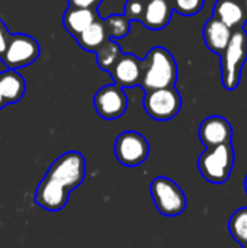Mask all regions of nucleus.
<instances>
[{"mask_svg": "<svg viewBox=\"0 0 247 248\" xmlns=\"http://www.w3.org/2000/svg\"><path fill=\"white\" fill-rule=\"evenodd\" d=\"M86 177V160L79 151H68L60 155L48 169L36 187L35 203L51 212L61 211L70 192L79 187Z\"/></svg>", "mask_w": 247, "mask_h": 248, "instance_id": "nucleus-1", "label": "nucleus"}, {"mask_svg": "<svg viewBox=\"0 0 247 248\" xmlns=\"http://www.w3.org/2000/svg\"><path fill=\"white\" fill-rule=\"evenodd\" d=\"M140 86L148 92L156 89L173 87L178 80V64L175 57L165 46H153L141 60Z\"/></svg>", "mask_w": 247, "mask_h": 248, "instance_id": "nucleus-2", "label": "nucleus"}, {"mask_svg": "<svg viewBox=\"0 0 247 248\" xmlns=\"http://www.w3.org/2000/svg\"><path fill=\"white\" fill-rule=\"evenodd\" d=\"M221 57V81L226 90L233 92L242 80V70L247 61V32L245 28L234 29L230 42Z\"/></svg>", "mask_w": 247, "mask_h": 248, "instance_id": "nucleus-3", "label": "nucleus"}, {"mask_svg": "<svg viewBox=\"0 0 247 248\" xmlns=\"http://www.w3.org/2000/svg\"><path fill=\"white\" fill-rule=\"evenodd\" d=\"M234 167V148L231 142L207 148L198 158V169L202 177L214 185L226 183Z\"/></svg>", "mask_w": 247, "mask_h": 248, "instance_id": "nucleus-4", "label": "nucleus"}, {"mask_svg": "<svg viewBox=\"0 0 247 248\" xmlns=\"http://www.w3.org/2000/svg\"><path fill=\"white\" fill-rule=\"evenodd\" d=\"M150 195L163 217H179L186 209L188 201L183 190L169 177H156L150 183Z\"/></svg>", "mask_w": 247, "mask_h": 248, "instance_id": "nucleus-5", "label": "nucleus"}, {"mask_svg": "<svg viewBox=\"0 0 247 248\" xmlns=\"http://www.w3.org/2000/svg\"><path fill=\"white\" fill-rule=\"evenodd\" d=\"M143 105L144 110L151 119L170 121L179 113L182 108V97L181 93L175 89V86L156 89L146 92Z\"/></svg>", "mask_w": 247, "mask_h": 248, "instance_id": "nucleus-6", "label": "nucleus"}, {"mask_svg": "<svg viewBox=\"0 0 247 248\" xmlns=\"http://www.w3.org/2000/svg\"><path fill=\"white\" fill-rule=\"evenodd\" d=\"M39 54L41 46L35 38L26 33H12L0 60L7 70H17L35 62Z\"/></svg>", "mask_w": 247, "mask_h": 248, "instance_id": "nucleus-7", "label": "nucleus"}, {"mask_svg": "<svg viewBox=\"0 0 247 248\" xmlns=\"http://www.w3.org/2000/svg\"><path fill=\"white\" fill-rule=\"evenodd\" d=\"M116 160L125 167H137L143 164L148 154L150 145L144 135L135 131H125L118 135L114 144Z\"/></svg>", "mask_w": 247, "mask_h": 248, "instance_id": "nucleus-8", "label": "nucleus"}, {"mask_svg": "<svg viewBox=\"0 0 247 248\" xmlns=\"http://www.w3.org/2000/svg\"><path fill=\"white\" fill-rule=\"evenodd\" d=\"M93 106L102 119L114 121L121 118L128 106V99L122 87L109 84L100 87L93 96Z\"/></svg>", "mask_w": 247, "mask_h": 248, "instance_id": "nucleus-9", "label": "nucleus"}, {"mask_svg": "<svg viewBox=\"0 0 247 248\" xmlns=\"http://www.w3.org/2000/svg\"><path fill=\"white\" fill-rule=\"evenodd\" d=\"M198 135H199L201 142L207 148H211V147L231 142L233 128H231V124L226 118L213 115V116L205 118L201 122Z\"/></svg>", "mask_w": 247, "mask_h": 248, "instance_id": "nucleus-10", "label": "nucleus"}, {"mask_svg": "<svg viewBox=\"0 0 247 248\" xmlns=\"http://www.w3.org/2000/svg\"><path fill=\"white\" fill-rule=\"evenodd\" d=\"M109 73L112 76L114 84H116L122 89L140 86L141 73H143L141 60L134 54L122 52Z\"/></svg>", "mask_w": 247, "mask_h": 248, "instance_id": "nucleus-11", "label": "nucleus"}, {"mask_svg": "<svg viewBox=\"0 0 247 248\" xmlns=\"http://www.w3.org/2000/svg\"><path fill=\"white\" fill-rule=\"evenodd\" d=\"M233 31L224 25L220 19H217L215 16H211L202 29V36L205 41V45L208 46L210 51H213L214 54L221 55L224 52V49L227 48L230 38H231Z\"/></svg>", "mask_w": 247, "mask_h": 248, "instance_id": "nucleus-12", "label": "nucleus"}, {"mask_svg": "<svg viewBox=\"0 0 247 248\" xmlns=\"http://www.w3.org/2000/svg\"><path fill=\"white\" fill-rule=\"evenodd\" d=\"M173 7L170 0H146V9L141 23L151 31L166 28L172 19Z\"/></svg>", "mask_w": 247, "mask_h": 248, "instance_id": "nucleus-13", "label": "nucleus"}, {"mask_svg": "<svg viewBox=\"0 0 247 248\" xmlns=\"http://www.w3.org/2000/svg\"><path fill=\"white\" fill-rule=\"evenodd\" d=\"M213 16L220 19L231 31L243 28L247 20L242 0H217L213 7Z\"/></svg>", "mask_w": 247, "mask_h": 248, "instance_id": "nucleus-14", "label": "nucleus"}, {"mask_svg": "<svg viewBox=\"0 0 247 248\" xmlns=\"http://www.w3.org/2000/svg\"><path fill=\"white\" fill-rule=\"evenodd\" d=\"M98 17L99 15L96 9H82V7L68 6L63 15V25L73 38H77Z\"/></svg>", "mask_w": 247, "mask_h": 248, "instance_id": "nucleus-15", "label": "nucleus"}, {"mask_svg": "<svg viewBox=\"0 0 247 248\" xmlns=\"http://www.w3.org/2000/svg\"><path fill=\"white\" fill-rule=\"evenodd\" d=\"M0 92L6 105L17 103L26 92L25 78L16 70L3 71L0 74Z\"/></svg>", "mask_w": 247, "mask_h": 248, "instance_id": "nucleus-16", "label": "nucleus"}, {"mask_svg": "<svg viewBox=\"0 0 247 248\" xmlns=\"http://www.w3.org/2000/svg\"><path fill=\"white\" fill-rule=\"evenodd\" d=\"M108 39L111 38H109L105 20L100 16L76 38L80 48L89 52H96Z\"/></svg>", "mask_w": 247, "mask_h": 248, "instance_id": "nucleus-17", "label": "nucleus"}, {"mask_svg": "<svg viewBox=\"0 0 247 248\" xmlns=\"http://www.w3.org/2000/svg\"><path fill=\"white\" fill-rule=\"evenodd\" d=\"M95 54H96V62H98L99 68L109 73L111 68L114 67V64L121 57L122 51H121V45L116 41L108 39Z\"/></svg>", "mask_w": 247, "mask_h": 248, "instance_id": "nucleus-18", "label": "nucleus"}, {"mask_svg": "<svg viewBox=\"0 0 247 248\" xmlns=\"http://www.w3.org/2000/svg\"><path fill=\"white\" fill-rule=\"evenodd\" d=\"M229 231L231 237L242 246H247V208H240L237 209L230 221H229Z\"/></svg>", "mask_w": 247, "mask_h": 248, "instance_id": "nucleus-19", "label": "nucleus"}, {"mask_svg": "<svg viewBox=\"0 0 247 248\" xmlns=\"http://www.w3.org/2000/svg\"><path fill=\"white\" fill-rule=\"evenodd\" d=\"M103 20H105L106 29H108L109 38L114 41L125 38L131 31V22L124 16V13L122 15H111Z\"/></svg>", "mask_w": 247, "mask_h": 248, "instance_id": "nucleus-20", "label": "nucleus"}, {"mask_svg": "<svg viewBox=\"0 0 247 248\" xmlns=\"http://www.w3.org/2000/svg\"><path fill=\"white\" fill-rule=\"evenodd\" d=\"M173 12H178L182 16H194L198 15L202 7L205 0H170Z\"/></svg>", "mask_w": 247, "mask_h": 248, "instance_id": "nucleus-21", "label": "nucleus"}, {"mask_svg": "<svg viewBox=\"0 0 247 248\" xmlns=\"http://www.w3.org/2000/svg\"><path fill=\"white\" fill-rule=\"evenodd\" d=\"M146 9V0H127L124 6V16L130 22H141Z\"/></svg>", "mask_w": 247, "mask_h": 248, "instance_id": "nucleus-22", "label": "nucleus"}, {"mask_svg": "<svg viewBox=\"0 0 247 248\" xmlns=\"http://www.w3.org/2000/svg\"><path fill=\"white\" fill-rule=\"evenodd\" d=\"M102 0H68V6L71 7H82V9H96Z\"/></svg>", "mask_w": 247, "mask_h": 248, "instance_id": "nucleus-23", "label": "nucleus"}, {"mask_svg": "<svg viewBox=\"0 0 247 248\" xmlns=\"http://www.w3.org/2000/svg\"><path fill=\"white\" fill-rule=\"evenodd\" d=\"M10 35H12V33L9 32L6 23L0 19V58H1V55L4 54V49H6V46H7V42H9V39H10Z\"/></svg>", "mask_w": 247, "mask_h": 248, "instance_id": "nucleus-24", "label": "nucleus"}, {"mask_svg": "<svg viewBox=\"0 0 247 248\" xmlns=\"http://www.w3.org/2000/svg\"><path fill=\"white\" fill-rule=\"evenodd\" d=\"M4 106H7V105H6V102H4V99L1 96V92H0V109H3Z\"/></svg>", "mask_w": 247, "mask_h": 248, "instance_id": "nucleus-25", "label": "nucleus"}, {"mask_svg": "<svg viewBox=\"0 0 247 248\" xmlns=\"http://www.w3.org/2000/svg\"><path fill=\"white\" fill-rule=\"evenodd\" d=\"M242 3H243V7H245V10H246V15H247V0H242Z\"/></svg>", "mask_w": 247, "mask_h": 248, "instance_id": "nucleus-26", "label": "nucleus"}, {"mask_svg": "<svg viewBox=\"0 0 247 248\" xmlns=\"http://www.w3.org/2000/svg\"><path fill=\"white\" fill-rule=\"evenodd\" d=\"M245 189H246V195H247V176H246V179H245Z\"/></svg>", "mask_w": 247, "mask_h": 248, "instance_id": "nucleus-27", "label": "nucleus"}, {"mask_svg": "<svg viewBox=\"0 0 247 248\" xmlns=\"http://www.w3.org/2000/svg\"><path fill=\"white\" fill-rule=\"evenodd\" d=\"M243 248H247V246H246V247H243Z\"/></svg>", "mask_w": 247, "mask_h": 248, "instance_id": "nucleus-28", "label": "nucleus"}]
</instances>
